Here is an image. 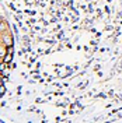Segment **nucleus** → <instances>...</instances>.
<instances>
[{"label": "nucleus", "instance_id": "f257e3e1", "mask_svg": "<svg viewBox=\"0 0 122 123\" xmlns=\"http://www.w3.org/2000/svg\"><path fill=\"white\" fill-rule=\"evenodd\" d=\"M3 41H4L6 46H13V38H11L10 35H4V37H3Z\"/></svg>", "mask_w": 122, "mask_h": 123}, {"label": "nucleus", "instance_id": "f03ea898", "mask_svg": "<svg viewBox=\"0 0 122 123\" xmlns=\"http://www.w3.org/2000/svg\"><path fill=\"white\" fill-rule=\"evenodd\" d=\"M13 60V53H7L6 56H4V59H3V62H6V63H10V62Z\"/></svg>", "mask_w": 122, "mask_h": 123}, {"label": "nucleus", "instance_id": "7ed1b4c3", "mask_svg": "<svg viewBox=\"0 0 122 123\" xmlns=\"http://www.w3.org/2000/svg\"><path fill=\"white\" fill-rule=\"evenodd\" d=\"M1 95H4V92H6V88H4V85H3V83H1Z\"/></svg>", "mask_w": 122, "mask_h": 123}]
</instances>
